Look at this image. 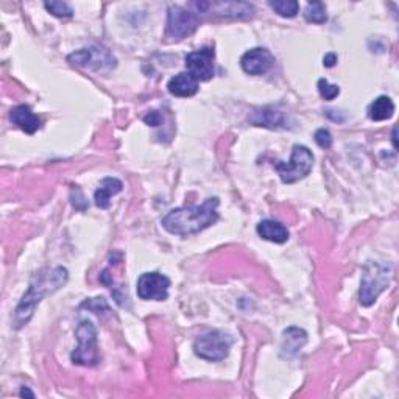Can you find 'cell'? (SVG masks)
Instances as JSON below:
<instances>
[{
  "label": "cell",
  "instance_id": "6da1fadb",
  "mask_svg": "<svg viewBox=\"0 0 399 399\" xmlns=\"http://www.w3.org/2000/svg\"><path fill=\"white\" fill-rule=\"evenodd\" d=\"M219 205L220 200L217 197H211L201 206L173 209L162 217L161 225L167 233L181 235V238L198 234L217 223Z\"/></svg>",
  "mask_w": 399,
  "mask_h": 399
},
{
  "label": "cell",
  "instance_id": "7a4b0ae2",
  "mask_svg": "<svg viewBox=\"0 0 399 399\" xmlns=\"http://www.w3.org/2000/svg\"><path fill=\"white\" fill-rule=\"evenodd\" d=\"M69 280V272L64 267H55L52 270H44L36 275L30 282L29 290L24 293L22 300L17 304L13 317V328L20 329L31 320L35 314L36 306L43 301L44 296L58 292V290L66 286Z\"/></svg>",
  "mask_w": 399,
  "mask_h": 399
},
{
  "label": "cell",
  "instance_id": "3957f363",
  "mask_svg": "<svg viewBox=\"0 0 399 399\" xmlns=\"http://www.w3.org/2000/svg\"><path fill=\"white\" fill-rule=\"evenodd\" d=\"M391 278H393V266L391 263L376 261L365 263L359 292V301L362 306H373L379 295L390 286Z\"/></svg>",
  "mask_w": 399,
  "mask_h": 399
},
{
  "label": "cell",
  "instance_id": "277c9868",
  "mask_svg": "<svg viewBox=\"0 0 399 399\" xmlns=\"http://www.w3.org/2000/svg\"><path fill=\"white\" fill-rule=\"evenodd\" d=\"M273 166L282 182L293 184V182L306 178L310 171H312L314 153L306 145L296 144L292 148V157H290L289 162L278 161Z\"/></svg>",
  "mask_w": 399,
  "mask_h": 399
},
{
  "label": "cell",
  "instance_id": "5b68a950",
  "mask_svg": "<svg viewBox=\"0 0 399 399\" xmlns=\"http://www.w3.org/2000/svg\"><path fill=\"white\" fill-rule=\"evenodd\" d=\"M77 348L73 349L71 354V361L75 365H81V367H94L100 361L99 348H97V329L94 326L91 320L81 321L77 331Z\"/></svg>",
  "mask_w": 399,
  "mask_h": 399
},
{
  "label": "cell",
  "instance_id": "8992f818",
  "mask_svg": "<svg viewBox=\"0 0 399 399\" xmlns=\"http://www.w3.org/2000/svg\"><path fill=\"white\" fill-rule=\"evenodd\" d=\"M233 337L223 331H209L194 342V353L208 362L225 361L233 347Z\"/></svg>",
  "mask_w": 399,
  "mask_h": 399
},
{
  "label": "cell",
  "instance_id": "52a82bcc",
  "mask_svg": "<svg viewBox=\"0 0 399 399\" xmlns=\"http://www.w3.org/2000/svg\"><path fill=\"white\" fill-rule=\"evenodd\" d=\"M67 61L73 66L96 72H110L117 66V61L113 53L100 45L83 47V49L72 52L67 57Z\"/></svg>",
  "mask_w": 399,
  "mask_h": 399
},
{
  "label": "cell",
  "instance_id": "ba28073f",
  "mask_svg": "<svg viewBox=\"0 0 399 399\" xmlns=\"http://www.w3.org/2000/svg\"><path fill=\"white\" fill-rule=\"evenodd\" d=\"M198 16L182 6L172 5L167 16V36L173 39H184L197 30Z\"/></svg>",
  "mask_w": 399,
  "mask_h": 399
},
{
  "label": "cell",
  "instance_id": "9c48e42d",
  "mask_svg": "<svg viewBox=\"0 0 399 399\" xmlns=\"http://www.w3.org/2000/svg\"><path fill=\"white\" fill-rule=\"evenodd\" d=\"M171 280L158 272L142 273L138 280V296L144 301H166Z\"/></svg>",
  "mask_w": 399,
  "mask_h": 399
},
{
  "label": "cell",
  "instance_id": "30bf717a",
  "mask_svg": "<svg viewBox=\"0 0 399 399\" xmlns=\"http://www.w3.org/2000/svg\"><path fill=\"white\" fill-rule=\"evenodd\" d=\"M214 59L215 52L212 47H203L200 50H194L187 53L184 63L187 72L197 81H208L214 77Z\"/></svg>",
  "mask_w": 399,
  "mask_h": 399
},
{
  "label": "cell",
  "instance_id": "8fae6325",
  "mask_svg": "<svg viewBox=\"0 0 399 399\" xmlns=\"http://www.w3.org/2000/svg\"><path fill=\"white\" fill-rule=\"evenodd\" d=\"M273 63V55L263 47H254V49L243 53L240 58L243 72L249 73V75H263L272 69Z\"/></svg>",
  "mask_w": 399,
  "mask_h": 399
},
{
  "label": "cell",
  "instance_id": "7c38bea8",
  "mask_svg": "<svg viewBox=\"0 0 399 399\" xmlns=\"http://www.w3.org/2000/svg\"><path fill=\"white\" fill-rule=\"evenodd\" d=\"M249 124H253L256 126H263V128H270V130H286V128H290V120L287 113L276 110L273 106H263V108H258L254 110L252 114H249Z\"/></svg>",
  "mask_w": 399,
  "mask_h": 399
},
{
  "label": "cell",
  "instance_id": "4fadbf2b",
  "mask_svg": "<svg viewBox=\"0 0 399 399\" xmlns=\"http://www.w3.org/2000/svg\"><path fill=\"white\" fill-rule=\"evenodd\" d=\"M10 119L13 124L19 126L20 130L25 131L27 134H35L41 128V125H43V122L33 113L29 105H19L13 108L10 113Z\"/></svg>",
  "mask_w": 399,
  "mask_h": 399
},
{
  "label": "cell",
  "instance_id": "5bb4252c",
  "mask_svg": "<svg viewBox=\"0 0 399 399\" xmlns=\"http://www.w3.org/2000/svg\"><path fill=\"white\" fill-rule=\"evenodd\" d=\"M306 343H307V333L304 329L296 326H290L287 329H284L282 344H281L282 356L287 357L296 356Z\"/></svg>",
  "mask_w": 399,
  "mask_h": 399
},
{
  "label": "cell",
  "instance_id": "9a60e30c",
  "mask_svg": "<svg viewBox=\"0 0 399 399\" xmlns=\"http://www.w3.org/2000/svg\"><path fill=\"white\" fill-rule=\"evenodd\" d=\"M167 89L175 97H192L198 91V81L189 72H181L168 81Z\"/></svg>",
  "mask_w": 399,
  "mask_h": 399
},
{
  "label": "cell",
  "instance_id": "2e32d148",
  "mask_svg": "<svg viewBox=\"0 0 399 399\" xmlns=\"http://www.w3.org/2000/svg\"><path fill=\"white\" fill-rule=\"evenodd\" d=\"M124 184L122 181L114 177H106L100 181L96 194H94V200H96V206L100 209H108L111 205V197L122 192Z\"/></svg>",
  "mask_w": 399,
  "mask_h": 399
},
{
  "label": "cell",
  "instance_id": "e0dca14e",
  "mask_svg": "<svg viewBox=\"0 0 399 399\" xmlns=\"http://www.w3.org/2000/svg\"><path fill=\"white\" fill-rule=\"evenodd\" d=\"M258 234L262 239L273 243H286L289 240V229L276 220H262L258 225Z\"/></svg>",
  "mask_w": 399,
  "mask_h": 399
},
{
  "label": "cell",
  "instance_id": "ac0fdd59",
  "mask_svg": "<svg viewBox=\"0 0 399 399\" xmlns=\"http://www.w3.org/2000/svg\"><path fill=\"white\" fill-rule=\"evenodd\" d=\"M395 113V103L393 100L387 96L377 97L373 103L368 106V117L375 122L389 120L393 117Z\"/></svg>",
  "mask_w": 399,
  "mask_h": 399
},
{
  "label": "cell",
  "instance_id": "d6986e66",
  "mask_svg": "<svg viewBox=\"0 0 399 399\" xmlns=\"http://www.w3.org/2000/svg\"><path fill=\"white\" fill-rule=\"evenodd\" d=\"M217 13L229 17H253L254 6L247 2H225L217 5Z\"/></svg>",
  "mask_w": 399,
  "mask_h": 399
},
{
  "label": "cell",
  "instance_id": "ffe728a7",
  "mask_svg": "<svg viewBox=\"0 0 399 399\" xmlns=\"http://www.w3.org/2000/svg\"><path fill=\"white\" fill-rule=\"evenodd\" d=\"M304 17L307 22L312 24H324L328 20L326 5L323 2H309L304 10Z\"/></svg>",
  "mask_w": 399,
  "mask_h": 399
},
{
  "label": "cell",
  "instance_id": "44dd1931",
  "mask_svg": "<svg viewBox=\"0 0 399 399\" xmlns=\"http://www.w3.org/2000/svg\"><path fill=\"white\" fill-rule=\"evenodd\" d=\"M270 6L282 17H295L300 11V3L295 0H275L270 2Z\"/></svg>",
  "mask_w": 399,
  "mask_h": 399
},
{
  "label": "cell",
  "instance_id": "7402d4cb",
  "mask_svg": "<svg viewBox=\"0 0 399 399\" xmlns=\"http://www.w3.org/2000/svg\"><path fill=\"white\" fill-rule=\"evenodd\" d=\"M45 10L52 13L53 16L57 17H72L73 10L69 6V3L66 2H58V0H52V2H45L44 3Z\"/></svg>",
  "mask_w": 399,
  "mask_h": 399
},
{
  "label": "cell",
  "instance_id": "603a6c76",
  "mask_svg": "<svg viewBox=\"0 0 399 399\" xmlns=\"http://www.w3.org/2000/svg\"><path fill=\"white\" fill-rule=\"evenodd\" d=\"M319 92L324 100H334L335 97H339L340 87L337 85H331L328 80L320 78L319 80Z\"/></svg>",
  "mask_w": 399,
  "mask_h": 399
},
{
  "label": "cell",
  "instance_id": "cb8c5ba5",
  "mask_svg": "<svg viewBox=\"0 0 399 399\" xmlns=\"http://www.w3.org/2000/svg\"><path fill=\"white\" fill-rule=\"evenodd\" d=\"M315 142L321 148H331L333 147V134L324 130V128H320V130L315 131Z\"/></svg>",
  "mask_w": 399,
  "mask_h": 399
},
{
  "label": "cell",
  "instance_id": "d4e9b609",
  "mask_svg": "<svg viewBox=\"0 0 399 399\" xmlns=\"http://www.w3.org/2000/svg\"><path fill=\"white\" fill-rule=\"evenodd\" d=\"M81 307H87L91 309L92 312H100L101 309L103 310H110V306H108V303L105 301V298H92V300H87L83 304H81Z\"/></svg>",
  "mask_w": 399,
  "mask_h": 399
},
{
  "label": "cell",
  "instance_id": "484cf974",
  "mask_svg": "<svg viewBox=\"0 0 399 399\" xmlns=\"http://www.w3.org/2000/svg\"><path fill=\"white\" fill-rule=\"evenodd\" d=\"M144 122L148 126H159V124H161V114L158 111H150L144 117Z\"/></svg>",
  "mask_w": 399,
  "mask_h": 399
},
{
  "label": "cell",
  "instance_id": "4316f807",
  "mask_svg": "<svg viewBox=\"0 0 399 399\" xmlns=\"http://www.w3.org/2000/svg\"><path fill=\"white\" fill-rule=\"evenodd\" d=\"M337 59H339V58H337L335 53H328V55L323 58V64L326 66V67H334L335 63H337Z\"/></svg>",
  "mask_w": 399,
  "mask_h": 399
},
{
  "label": "cell",
  "instance_id": "83f0119b",
  "mask_svg": "<svg viewBox=\"0 0 399 399\" xmlns=\"http://www.w3.org/2000/svg\"><path fill=\"white\" fill-rule=\"evenodd\" d=\"M20 396H22V398H24V396H30V398H35V395H33L31 391H30L29 389H27V387H22V390H20Z\"/></svg>",
  "mask_w": 399,
  "mask_h": 399
},
{
  "label": "cell",
  "instance_id": "f1b7e54d",
  "mask_svg": "<svg viewBox=\"0 0 399 399\" xmlns=\"http://www.w3.org/2000/svg\"><path fill=\"white\" fill-rule=\"evenodd\" d=\"M393 145H395V148H398V144H396V130H393Z\"/></svg>",
  "mask_w": 399,
  "mask_h": 399
}]
</instances>
